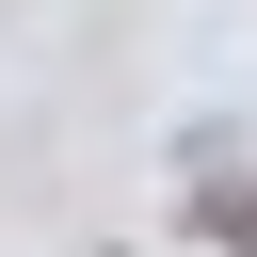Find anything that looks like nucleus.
Returning a JSON list of instances; mask_svg holds the SVG:
<instances>
[{
    "label": "nucleus",
    "instance_id": "obj_1",
    "mask_svg": "<svg viewBox=\"0 0 257 257\" xmlns=\"http://www.w3.org/2000/svg\"><path fill=\"white\" fill-rule=\"evenodd\" d=\"M193 225H209V241H241V257H257V193H193Z\"/></svg>",
    "mask_w": 257,
    "mask_h": 257
}]
</instances>
